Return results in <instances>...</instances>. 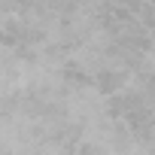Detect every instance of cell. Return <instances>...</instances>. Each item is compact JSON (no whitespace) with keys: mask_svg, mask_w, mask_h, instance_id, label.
Wrapping results in <instances>:
<instances>
[{"mask_svg":"<svg viewBox=\"0 0 155 155\" xmlns=\"http://www.w3.org/2000/svg\"><path fill=\"white\" fill-rule=\"evenodd\" d=\"M64 119L85 134H101L110 128V101L94 85H67L61 94Z\"/></svg>","mask_w":155,"mask_h":155,"instance_id":"cell-1","label":"cell"},{"mask_svg":"<svg viewBox=\"0 0 155 155\" xmlns=\"http://www.w3.org/2000/svg\"><path fill=\"white\" fill-rule=\"evenodd\" d=\"M34 82V58H28L18 46L0 43V104H9L31 91Z\"/></svg>","mask_w":155,"mask_h":155,"instance_id":"cell-2","label":"cell"}]
</instances>
